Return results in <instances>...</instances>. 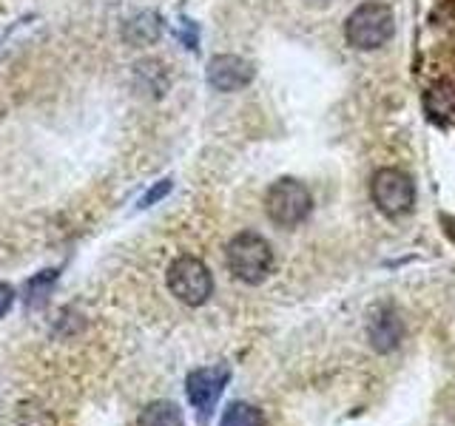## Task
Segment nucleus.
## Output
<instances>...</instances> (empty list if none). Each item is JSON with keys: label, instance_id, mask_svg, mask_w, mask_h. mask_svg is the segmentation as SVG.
Listing matches in <instances>:
<instances>
[{"label": "nucleus", "instance_id": "3", "mask_svg": "<svg viewBox=\"0 0 455 426\" xmlns=\"http://www.w3.org/2000/svg\"><path fill=\"white\" fill-rule=\"evenodd\" d=\"M265 210H267V219L274 222V225H279V227H296V225H302L310 217L313 196L307 191V185H302L293 177H284V179L274 182L267 188Z\"/></svg>", "mask_w": 455, "mask_h": 426}, {"label": "nucleus", "instance_id": "13", "mask_svg": "<svg viewBox=\"0 0 455 426\" xmlns=\"http://www.w3.org/2000/svg\"><path fill=\"white\" fill-rule=\"evenodd\" d=\"M12 302H14V290L9 288V284L0 281V319L12 310Z\"/></svg>", "mask_w": 455, "mask_h": 426}, {"label": "nucleus", "instance_id": "7", "mask_svg": "<svg viewBox=\"0 0 455 426\" xmlns=\"http://www.w3.org/2000/svg\"><path fill=\"white\" fill-rule=\"evenodd\" d=\"M256 77V68L251 60L239 54H217L211 57L208 71H205V80L211 89H217L222 94H231V91H242L248 89Z\"/></svg>", "mask_w": 455, "mask_h": 426}, {"label": "nucleus", "instance_id": "5", "mask_svg": "<svg viewBox=\"0 0 455 426\" xmlns=\"http://www.w3.org/2000/svg\"><path fill=\"white\" fill-rule=\"evenodd\" d=\"M168 290L174 293L182 304L203 307L213 293L211 270L196 259V256H180L168 267Z\"/></svg>", "mask_w": 455, "mask_h": 426}, {"label": "nucleus", "instance_id": "9", "mask_svg": "<svg viewBox=\"0 0 455 426\" xmlns=\"http://www.w3.org/2000/svg\"><path fill=\"white\" fill-rule=\"evenodd\" d=\"M160 32H163L160 18H156L154 12H142V14H137L134 20L125 23L123 35H125L128 43H134V46H146V43H154L156 37H160Z\"/></svg>", "mask_w": 455, "mask_h": 426}, {"label": "nucleus", "instance_id": "2", "mask_svg": "<svg viewBox=\"0 0 455 426\" xmlns=\"http://www.w3.org/2000/svg\"><path fill=\"white\" fill-rule=\"evenodd\" d=\"M228 267L245 284H259L274 270V248L259 233H236L228 241Z\"/></svg>", "mask_w": 455, "mask_h": 426}, {"label": "nucleus", "instance_id": "10", "mask_svg": "<svg viewBox=\"0 0 455 426\" xmlns=\"http://www.w3.org/2000/svg\"><path fill=\"white\" fill-rule=\"evenodd\" d=\"M137 426H182V409L174 401H154L140 412Z\"/></svg>", "mask_w": 455, "mask_h": 426}, {"label": "nucleus", "instance_id": "8", "mask_svg": "<svg viewBox=\"0 0 455 426\" xmlns=\"http://www.w3.org/2000/svg\"><path fill=\"white\" fill-rule=\"evenodd\" d=\"M367 335H370V344H373V350L390 352V350H395L398 344H402L404 321L393 307H376L373 312H370Z\"/></svg>", "mask_w": 455, "mask_h": 426}, {"label": "nucleus", "instance_id": "11", "mask_svg": "<svg viewBox=\"0 0 455 426\" xmlns=\"http://www.w3.org/2000/svg\"><path fill=\"white\" fill-rule=\"evenodd\" d=\"M220 426H265V415H262V409H256L253 404L234 401L225 409Z\"/></svg>", "mask_w": 455, "mask_h": 426}, {"label": "nucleus", "instance_id": "12", "mask_svg": "<svg viewBox=\"0 0 455 426\" xmlns=\"http://www.w3.org/2000/svg\"><path fill=\"white\" fill-rule=\"evenodd\" d=\"M168 191H171V179H163L160 185H154V188L140 199V208H151V205L156 202V199H163Z\"/></svg>", "mask_w": 455, "mask_h": 426}, {"label": "nucleus", "instance_id": "4", "mask_svg": "<svg viewBox=\"0 0 455 426\" xmlns=\"http://www.w3.org/2000/svg\"><path fill=\"white\" fill-rule=\"evenodd\" d=\"M370 196L384 217L398 219L416 208V185L398 168H381L370 179Z\"/></svg>", "mask_w": 455, "mask_h": 426}, {"label": "nucleus", "instance_id": "1", "mask_svg": "<svg viewBox=\"0 0 455 426\" xmlns=\"http://www.w3.org/2000/svg\"><path fill=\"white\" fill-rule=\"evenodd\" d=\"M393 35L395 14L393 6H387L384 0H367V4L355 6L345 20V40L355 51H376L387 46Z\"/></svg>", "mask_w": 455, "mask_h": 426}, {"label": "nucleus", "instance_id": "6", "mask_svg": "<svg viewBox=\"0 0 455 426\" xmlns=\"http://www.w3.org/2000/svg\"><path fill=\"white\" fill-rule=\"evenodd\" d=\"M228 381H231V367L228 364L199 367L188 373V378H185V395H188L191 406L196 409L199 423H208L213 406H217L228 387Z\"/></svg>", "mask_w": 455, "mask_h": 426}]
</instances>
